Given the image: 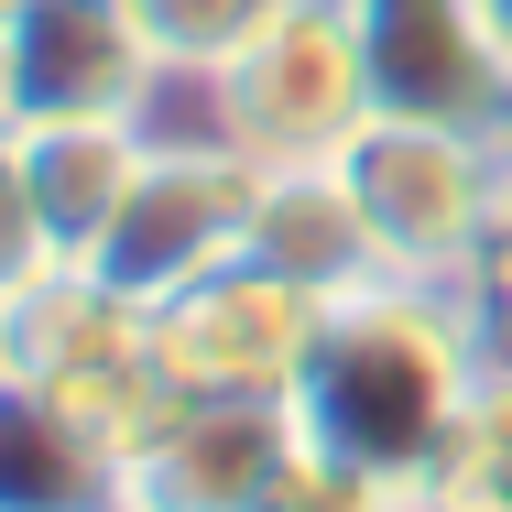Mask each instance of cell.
Masks as SVG:
<instances>
[{
	"label": "cell",
	"mask_w": 512,
	"mask_h": 512,
	"mask_svg": "<svg viewBox=\"0 0 512 512\" xmlns=\"http://www.w3.org/2000/svg\"><path fill=\"white\" fill-rule=\"evenodd\" d=\"M502 131H458V120H414V109H371L338 142V175L371 218L382 273L404 284H469L491 273V207H502Z\"/></svg>",
	"instance_id": "2"
},
{
	"label": "cell",
	"mask_w": 512,
	"mask_h": 512,
	"mask_svg": "<svg viewBox=\"0 0 512 512\" xmlns=\"http://www.w3.org/2000/svg\"><path fill=\"white\" fill-rule=\"evenodd\" d=\"M11 142H22V175H33L55 251L88 262L99 229L120 218V197H131V175H142V153H153V131L142 120H22Z\"/></svg>",
	"instance_id": "8"
},
{
	"label": "cell",
	"mask_w": 512,
	"mask_h": 512,
	"mask_svg": "<svg viewBox=\"0 0 512 512\" xmlns=\"http://www.w3.org/2000/svg\"><path fill=\"white\" fill-rule=\"evenodd\" d=\"M0 55H11V131L22 120H153V88H175L142 0H22L0 22Z\"/></svg>",
	"instance_id": "6"
},
{
	"label": "cell",
	"mask_w": 512,
	"mask_h": 512,
	"mask_svg": "<svg viewBox=\"0 0 512 512\" xmlns=\"http://www.w3.org/2000/svg\"><path fill=\"white\" fill-rule=\"evenodd\" d=\"M480 338H491V295H469V284H404V273H382L360 295H327L316 349L295 371L306 447L414 491L436 469L458 404H469V382H480Z\"/></svg>",
	"instance_id": "1"
},
{
	"label": "cell",
	"mask_w": 512,
	"mask_h": 512,
	"mask_svg": "<svg viewBox=\"0 0 512 512\" xmlns=\"http://www.w3.org/2000/svg\"><path fill=\"white\" fill-rule=\"evenodd\" d=\"M414 512H512V316L491 306V338H480V382L447 425L436 469L414 480Z\"/></svg>",
	"instance_id": "9"
},
{
	"label": "cell",
	"mask_w": 512,
	"mask_h": 512,
	"mask_svg": "<svg viewBox=\"0 0 512 512\" xmlns=\"http://www.w3.org/2000/svg\"><path fill=\"white\" fill-rule=\"evenodd\" d=\"M316 316H327V295L284 284V273L251 262V251H229L218 273L175 284V295L153 306V349H164L175 393H284V404H295Z\"/></svg>",
	"instance_id": "5"
},
{
	"label": "cell",
	"mask_w": 512,
	"mask_h": 512,
	"mask_svg": "<svg viewBox=\"0 0 512 512\" xmlns=\"http://www.w3.org/2000/svg\"><path fill=\"white\" fill-rule=\"evenodd\" d=\"M44 273H66V251H55V229H44V207H33L22 142L0 131V306H22Z\"/></svg>",
	"instance_id": "11"
},
{
	"label": "cell",
	"mask_w": 512,
	"mask_h": 512,
	"mask_svg": "<svg viewBox=\"0 0 512 512\" xmlns=\"http://www.w3.org/2000/svg\"><path fill=\"white\" fill-rule=\"evenodd\" d=\"M251 186H262V164H240L229 142H207V131L164 142V131H153V153H142L120 218L99 229V251H88L77 273H99L109 295H131V306H164L175 284L218 273V262L251 240Z\"/></svg>",
	"instance_id": "4"
},
{
	"label": "cell",
	"mask_w": 512,
	"mask_h": 512,
	"mask_svg": "<svg viewBox=\"0 0 512 512\" xmlns=\"http://www.w3.org/2000/svg\"><path fill=\"white\" fill-rule=\"evenodd\" d=\"M295 0H142V22H153V55L175 66V77H218L262 22H284Z\"/></svg>",
	"instance_id": "10"
},
{
	"label": "cell",
	"mask_w": 512,
	"mask_h": 512,
	"mask_svg": "<svg viewBox=\"0 0 512 512\" xmlns=\"http://www.w3.org/2000/svg\"><path fill=\"white\" fill-rule=\"evenodd\" d=\"M240 251L273 262V273L306 284V295H360V284H382L371 218H360V197H349L338 164H273V175L251 186V240H240Z\"/></svg>",
	"instance_id": "7"
},
{
	"label": "cell",
	"mask_w": 512,
	"mask_h": 512,
	"mask_svg": "<svg viewBox=\"0 0 512 512\" xmlns=\"http://www.w3.org/2000/svg\"><path fill=\"white\" fill-rule=\"evenodd\" d=\"M207 99V131L240 164H338V142L371 120V55L349 0H295L284 22H262L218 77H186Z\"/></svg>",
	"instance_id": "3"
},
{
	"label": "cell",
	"mask_w": 512,
	"mask_h": 512,
	"mask_svg": "<svg viewBox=\"0 0 512 512\" xmlns=\"http://www.w3.org/2000/svg\"><path fill=\"white\" fill-rule=\"evenodd\" d=\"M0 131H11V55H0Z\"/></svg>",
	"instance_id": "14"
},
{
	"label": "cell",
	"mask_w": 512,
	"mask_h": 512,
	"mask_svg": "<svg viewBox=\"0 0 512 512\" xmlns=\"http://www.w3.org/2000/svg\"><path fill=\"white\" fill-rule=\"evenodd\" d=\"M480 295L512 316V153H502V207H491V273H480Z\"/></svg>",
	"instance_id": "12"
},
{
	"label": "cell",
	"mask_w": 512,
	"mask_h": 512,
	"mask_svg": "<svg viewBox=\"0 0 512 512\" xmlns=\"http://www.w3.org/2000/svg\"><path fill=\"white\" fill-rule=\"evenodd\" d=\"M480 22H491V44H502V66H512V0H480Z\"/></svg>",
	"instance_id": "13"
}]
</instances>
